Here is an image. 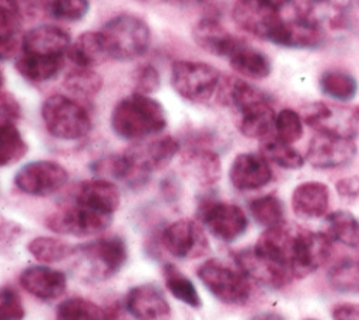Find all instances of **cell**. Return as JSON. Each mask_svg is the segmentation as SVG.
Masks as SVG:
<instances>
[{
  "instance_id": "cell-36",
  "label": "cell",
  "mask_w": 359,
  "mask_h": 320,
  "mask_svg": "<svg viewBox=\"0 0 359 320\" xmlns=\"http://www.w3.org/2000/svg\"><path fill=\"white\" fill-rule=\"evenodd\" d=\"M74 247L60 239L48 237V236H39L32 239L27 248L29 254L39 262L43 264H53L60 262L67 258H72L74 253Z\"/></svg>"
},
{
  "instance_id": "cell-15",
  "label": "cell",
  "mask_w": 359,
  "mask_h": 320,
  "mask_svg": "<svg viewBox=\"0 0 359 320\" xmlns=\"http://www.w3.org/2000/svg\"><path fill=\"white\" fill-rule=\"evenodd\" d=\"M229 178L236 189L254 191L271 182L272 168L269 160L262 153L245 152L233 159Z\"/></svg>"
},
{
  "instance_id": "cell-33",
  "label": "cell",
  "mask_w": 359,
  "mask_h": 320,
  "mask_svg": "<svg viewBox=\"0 0 359 320\" xmlns=\"http://www.w3.org/2000/svg\"><path fill=\"white\" fill-rule=\"evenodd\" d=\"M318 86L324 95L342 102L351 101L358 93L356 79L352 74L339 69L325 70L320 76Z\"/></svg>"
},
{
  "instance_id": "cell-8",
  "label": "cell",
  "mask_w": 359,
  "mask_h": 320,
  "mask_svg": "<svg viewBox=\"0 0 359 320\" xmlns=\"http://www.w3.org/2000/svg\"><path fill=\"white\" fill-rule=\"evenodd\" d=\"M112 216L74 202L50 213L45 225L57 234L88 237L104 232L112 223Z\"/></svg>"
},
{
  "instance_id": "cell-12",
  "label": "cell",
  "mask_w": 359,
  "mask_h": 320,
  "mask_svg": "<svg viewBox=\"0 0 359 320\" xmlns=\"http://www.w3.org/2000/svg\"><path fill=\"white\" fill-rule=\"evenodd\" d=\"M331 253L332 239L327 233L299 227L292 258L293 276L304 278L313 274L328 261Z\"/></svg>"
},
{
  "instance_id": "cell-43",
  "label": "cell",
  "mask_w": 359,
  "mask_h": 320,
  "mask_svg": "<svg viewBox=\"0 0 359 320\" xmlns=\"http://www.w3.org/2000/svg\"><path fill=\"white\" fill-rule=\"evenodd\" d=\"M90 10L88 0H50L49 11L53 18L74 22L86 17Z\"/></svg>"
},
{
  "instance_id": "cell-44",
  "label": "cell",
  "mask_w": 359,
  "mask_h": 320,
  "mask_svg": "<svg viewBox=\"0 0 359 320\" xmlns=\"http://www.w3.org/2000/svg\"><path fill=\"white\" fill-rule=\"evenodd\" d=\"M25 316L20 293L14 286L4 285L0 292V320H22Z\"/></svg>"
},
{
  "instance_id": "cell-22",
  "label": "cell",
  "mask_w": 359,
  "mask_h": 320,
  "mask_svg": "<svg viewBox=\"0 0 359 320\" xmlns=\"http://www.w3.org/2000/svg\"><path fill=\"white\" fill-rule=\"evenodd\" d=\"M292 3L297 18L323 28L328 25L332 29H344L352 0H293Z\"/></svg>"
},
{
  "instance_id": "cell-19",
  "label": "cell",
  "mask_w": 359,
  "mask_h": 320,
  "mask_svg": "<svg viewBox=\"0 0 359 320\" xmlns=\"http://www.w3.org/2000/svg\"><path fill=\"white\" fill-rule=\"evenodd\" d=\"M72 45L70 35L60 27L42 24L22 35L21 52L41 56H63Z\"/></svg>"
},
{
  "instance_id": "cell-21",
  "label": "cell",
  "mask_w": 359,
  "mask_h": 320,
  "mask_svg": "<svg viewBox=\"0 0 359 320\" xmlns=\"http://www.w3.org/2000/svg\"><path fill=\"white\" fill-rule=\"evenodd\" d=\"M20 285L29 295L50 302L60 298L67 286L65 272L48 265H31L20 275Z\"/></svg>"
},
{
  "instance_id": "cell-11",
  "label": "cell",
  "mask_w": 359,
  "mask_h": 320,
  "mask_svg": "<svg viewBox=\"0 0 359 320\" xmlns=\"http://www.w3.org/2000/svg\"><path fill=\"white\" fill-rule=\"evenodd\" d=\"M69 180L67 170L53 160H35L24 164L14 175L15 187L28 195L48 196L57 192Z\"/></svg>"
},
{
  "instance_id": "cell-47",
  "label": "cell",
  "mask_w": 359,
  "mask_h": 320,
  "mask_svg": "<svg viewBox=\"0 0 359 320\" xmlns=\"http://www.w3.org/2000/svg\"><path fill=\"white\" fill-rule=\"evenodd\" d=\"M21 115H22V111H21V105L17 101V98L11 93L3 90L1 97H0V118H1V122L17 124L21 119Z\"/></svg>"
},
{
  "instance_id": "cell-4",
  "label": "cell",
  "mask_w": 359,
  "mask_h": 320,
  "mask_svg": "<svg viewBox=\"0 0 359 320\" xmlns=\"http://www.w3.org/2000/svg\"><path fill=\"white\" fill-rule=\"evenodd\" d=\"M46 131L62 140H77L91 131V118L87 109L63 94L49 95L41 107Z\"/></svg>"
},
{
  "instance_id": "cell-32",
  "label": "cell",
  "mask_w": 359,
  "mask_h": 320,
  "mask_svg": "<svg viewBox=\"0 0 359 320\" xmlns=\"http://www.w3.org/2000/svg\"><path fill=\"white\" fill-rule=\"evenodd\" d=\"M327 234L351 248H359V220L348 211H334L325 215Z\"/></svg>"
},
{
  "instance_id": "cell-42",
  "label": "cell",
  "mask_w": 359,
  "mask_h": 320,
  "mask_svg": "<svg viewBox=\"0 0 359 320\" xmlns=\"http://www.w3.org/2000/svg\"><path fill=\"white\" fill-rule=\"evenodd\" d=\"M276 136L286 142L294 143L303 136V118L292 108H283L276 114L275 119Z\"/></svg>"
},
{
  "instance_id": "cell-39",
  "label": "cell",
  "mask_w": 359,
  "mask_h": 320,
  "mask_svg": "<svg viewBox=\"0 0 359 320\" xmlns=\"http://www.w3.org/2000/svg\"><path fill=\"white\" fill-rule=\"evenodd\" d=\"M63 86L76 97L91 98L101 91L102 77L94 69L76 66L66 74Z\"/></svg>"
},
{
  "instance_id": "cell-2",
  "label": "cell",
  "mask_w": 359,
  "mask_h": 320,
  "mask_svg": "<svg viewBox=\"0 0 359 320\" xmlns=\"http://www.w3.org/2000/svg\"><path fill=\"white\" fill-rule=\"evenodd\" d=\"M76 275L86 282H102L118 274L128 260V246L119 236H105L74 247Z\"/></svg>"
},
{
  "instance_id": "cell-20",
  "label": "cell",
  "mask_w": 359,
  "mask_h": 320,
  "mask_svg": "<svg viewBox=\"0 0 359 320\" xmlns=\"http://www.w3.org/2000/svg\"><path fill=\"white\" fill-rule=\"evenodd\" d=\"M234 111L237 115V128L247 138L262 139L275 129L276 114L269 95L250 101Z\"/></svg>"
},
{
  "instance_id": "cell-38",
  "label": "cell",
  "mask_w": 359,
  "mask_h": 320,
  "mask_svg": "<svg viewBox=\"0 0 359 320\" xmlns=\"http://www.w3.org/2000/svg\"><path fill=\"white\" fill-rule=\"evenodd\" d=\"M261 153L272 163L282 168L297 170L304 164V157L292 147L290 143L280 140L278 136L275 138H264L261 143Z\"/></svg>"
},
{
  "instance_id": "cell-7",
  "label": "cell",
  "mask_w": 359,
  "mask_h": 320,
  "mask_svg": "<svg viewBox=\"0 0 359 320\" xmlns=\"http://www.w3.org/2000/svg\"><path fill=\"white\" fill-rule=\"evenodd\" d=\"M303 122L316 132L355 139L359 136V107L311 102L303 108Z\"/></svg>"
},
{
  "instance_id": "cell-10",
  "label": "cell",
  "mask_w": 359,
  "mask_h": 320,
  "mask_svg": "<svg viewBox=\"0 0 359 320\" xmlns=\"http://www.w3.org/2000/svg\"><path fill=\"white\" fill-rule=\"evenodd\" d=\"M198 216L215 237L226 243L241 237L248 227L245 212L230 202L206 199L199 205Z\"/></svg>"
},
{
  "instance_id": "cell-18",
  "label": "cell",
  "mask_w": 359,
  "mask_h": 320,
  "mask_svg": "<svg viewBox=\"0 0 359 320\" xmlns=\"http://www.w3.org/2000/svg\"><path fill=\"white\" fill-rule=\"evenodd\" d=\"M180 152V143L172 136H161L149 143L135 145L125 153L130 157L135 167L147 175L167 167Z\"/></svg>"
},
{
  "instance_id": "cell-49",
  "label": "cell",
  "mask_w": 359,
  "mask_h": 320,
  "mask_svg": "<svg viewBox=\"0 0 359 320\" xmlns=\"http://www.w3.org/2000/svg\"><path fill=\"white\" fill-rule=\"evenodd\" d=\"M332 320H359V303H338L331 312Z\"/></svg>"
},
{
  "instance_id": "cell-52",
  "label": "cell",
  "mask_w": 359,
  "mask_h": 320,
  "mask_svg": "<svg viewBox=\"0 0 359 320\" xmlns=\"http://www.w3.org/2000/svg\"><path fill=\"white\" fill-rule=\"evenodd\" d=\"M250 320H285V317L278 312H261L252 316Z\"/></svg>"
},
{
  "instance_id": "cell-46",
  "label": "cell",
  "mask_w": 359,
  "mask_h": 320,
  "mask_svg": "<svg viewBox=\"0 0 359 320\" xmlns=\"http://www.w3.org/2000/svg\"><path fill=\"white\" fill-rule=\"evenodd\" d=\"M8 7L21 18H34L49 8V0H7Z\"/></svg>"
},
{
  "instance_id": "cell-6",
  "label": "cell",
  "mask_w": 359,
  "mask_h": 320,
  "mask_svg": "<svg viewBox=\"0 0 359 320\" xmlns=\"http://www.w3.org/2000/svg\"><path fill=\"white\" fill-rule=\"evenodd\" d=\"M170 80L180 97L191 102H205L217 90L222 74L206 62L177 60L171 66Z\"/></svg>"
},
{
  "instance_id": "cell-25",
  "label": "cell",
  "mask_w": 359,
  "mask_h": 320,
  "mask_svg": "<svg viewBox=\"0 0 359 320\" xmlns=\"http://www.w3.org/2000/svg\"><path fill=\"white\" fill-rule=\"evenodd\" d=\"M74 202L98 212L114 215L121 204V192L112 181L97 177L77 185Z\"/></svg>"
},
{
  "instance_id": "cell-53",
  "label": "cell",
  "mask_w": 359,
  "mask_h": 320,
  "mask_svg": "<svg viewBox=\"0 0 359 320\" xmlns=\"http://www.w3.org/2000/svg\"><path fill=\"white\" fill-rule=\"evenodd\" d=\"M165 1L175 6H196V4L206 3L208 0H165Z\"/></svg>"
},
{
  "instance_id": "cell-35",
  "label": "cell",
  "mask_w": 359,
  "mask_h": 320,
  "mask_svg": "<svg viewBox=\"0 0 359 320\" xmlns=\"http://www.w3.org/2000/svg\"><path fill=\"white\" fill-rule=\"evenodd\" d=\"M21 17L8 6L0 11V55L1 60H8L21 52Z\"/></svg>"
},
{
  "instance_id": "cell-50",
  "label": "cell",
  "mask_w": 359,
  "mask_h": 320,
  "mask_svg": "<svg viewBox=\"0 0 359 320\" xmlns=\"http://www.w3.org/2000/svg\"><path fill=\"white\" fill-rule=\"evenodd\" d=\"M344 29L353 31L359 34V0L351 3L346 15H345V22H344Z\"/></svg>"
},
{
  "instance_id": "cell-3",
  "label": "cell",
  "mask_w": 359,
  "mask_h": 320,
  "mask_svg": "<svg viewBox=\"0 0 359 320\" xmlns=\"http://www.w3.org/2000/svg\"><path fill=\"white\" fill-rule=\"evenodd\" d=\"M108 59L129 62L150 46L151 31L139 15L123 13L109 18L98 31Z\"/></svg>"
},
{
  "instance_id": "cell-40",
  "label": "cell",
  "mask_w": 359,
  "mask_h": 320,
  "mask_svg": "<svg viewBox=\"0 0 359 320\" xmlns=\"http://www.w3.org/2000/svg\"><path fill=\"white\" fill-rule=\"evenodd\" d=\"M248 211L257 223L272 227L285 222V208L282 201L273 195H262L248 204Z\"/></svg>"
},
{
  "instance_id": "cell-55",
  "label": "cell",
  "mask_w": 359,
  "mask_h": 320,
  "mask_svg": "<svg viewBox=\"0 0 359 320\" xmlns=\"http://www.w3.org/2000/svg\"><path fill=\"white\" fill-rule=\"evenodd\" d=\"M304 320H316V319H304Z\"/></svg>"
},
{
  "instance_id": "cell-16",
  "label": "cell",
  "mask_w": 359,
  "mask_h": 320,
  "mask_svg": "<svg viewBox=\"0 0 359 320\" xmlns=\"http://www.w3.org/2000/svg\"><path fill=\"white\" fill-rule=\"evenodd\" d=\"M233 20L245 32L266 41L282 22L279 11L255 0H237L233 7Z\"/></svg>"
},
{
  "instance_id": "cell-34",
  "label": "cell",
  "mask_w": 359,
  "mask_h": 320,
  "mask_svg": "<svg viewBox=\"0 0 359 320\" xmlns=\"http://www.w3.org/2000/svg\"><path fill=\"white\" fill-rule=\"evenodd\" d=\"M163 276L170 293L192 309L202 307V299L192 281L174 264H164Z\"/></svg>"
},
{
  "instance_id": "cell-45",
  "label": "cell",
  "mask_w": 359,
  "mask_h": 320,
  "mask_svg": "<svg viewBox=\"0 0 359 320\" xmlns=\"http://www.w3.org/2000/svg\"><path fill=\"white\" fill-rule=\"evenodd\" d=\"M133 81L137 93L150 95L151 93L160 88L161 79H160L158 70L153 65L144 63L136 67L133 74Z\"/></svg>"
},
{
  "instance_id": "cell-24",
  "label": "cell",
  "mask_w": 359,
  "mask_h": 320,
  "mask_svg": "<svg viewBox=\"0 0 359 320\" xmlns=\"http://www.w3.org/2000/svg\"><path fill=\"white\" fill-rule=\"evenodd\" d=\"M192 36L199 48L220 58H229L241 41L230 34L215 15L201 18L192 29Z\"/></svg>"
},
{
  "instance_id": "cell-17",
  "label": "cell",
  "mask_w": 359,
  "mask_h": 320,
  "mask_svg": "<svg viewBox=\"0 0 359 320\" xmlns=\"http://www.w3.org/2000/svg\"><path fill=\"white\" fill-rule=\"evenodd\" d=\"M125 309L136 320H170L171 306L160 288L153 284H140L129 289Z\"/></svg>"
},
{
  "instance_id": "cell-28",
  "label": "cell",
  "mask_w": 359,
  "mask_h": 320,
  "mask_svg": "<svg viewBox=\"0 0 359 320\" xmlns=\"http://www.w3.org/2000/svg\"><path fill=\"white\" fill-rule=\"evenodd\" d=\"M230 66L243 77L261 80L271 74L272 63L269 58L259 49L250 46L243 39L227 58Z\"/></svg>"
},
{
  "instance_id": "cell-54",
  "label": "cell",
  "mask_w": 359,
  "mask_h": 320,
  "mask_svg": "<svg viewBox=\"0 0 359 320\" xmlns=\"http://www.w3.org/2000/svg\"><path fill=\"white\" fill-rule=\"evenodd\" d=\"M109 320H118V316H116V313L114 310H112V317Z\"/></svg>"
},
{
  "instance_id": "cell-27",
  "label": "cell",
  "mask_w": 359,
  "mask_h": 320,
  "mask_svg": "<svg viewBox=\"0 0 359 320\" xmlns=\"http://www.w3.org/2000/svg\"><path fill=\"white\" fill-rule=\"evenodd\" d=\"M187 173L203 187L215 185L222 175V163L216 152L206 147H191L182 154Z\"/></svg>"
},
{
  "instance_id": "cell-41",
  "label": "cell",
  "mask_w": 359,
  "mask_h": 320,
  "mask_svg": "<svg viewBox=\"0 0 359 320\" xmlns=\"http://www.w3.org/2000/svg\"><path fill=\"white\" fill-rule=\"evenodd\" d=\"M332 289L342 293H359V260L346 258L332 265L327 275Z\"/></svg>"
},
{
  "instance_id": "cell-13",
  "label": "cell",
  "mask_w": 359,
  "mask_h": 320,
  "mask_svg": "<svg viewBox=\"0 0 359 320\" xmlns=\"http://www.w3.org/2000/svg\"><path fill=\"white\" fill-rule=\"evenodd\" d=\"M236 265L250 278L269 288H283L294 278L292 271L259 253L254 246L241 248L234 253Z\"/></svg>"
},
{
  "instance_id": "cell-30",
  "label": "cell",
  "mask_w": 359,
  "mask_h": 320,
  "mask_svg": "<svg viewBox=\"0 0 359 320\" xmlns=\"http://www.w3.org/2000/svg\"><path fill=\"white\" fill-rule=\"evenodd\" d=\"M63 63V56L20 53L15 60V69L24 79L32 83H42L57 76Z\"/></svg>"
},
{
  "instance_id": "cell-51",
  "label": "cell",
  "mask_w": 359,
  "mask_h": 320,
  "mask_svg": "<svg viewBox=\"0 0 359 320\" xmlns=\"http://www.w3.org/2000/svg\"><path fill=\"white\" fill-rule=\"evenodd\" d=\"M255 1H258V3H261L264 6H266V7H271V8L276 10V11H280L285 6H287L293 0H255Z\"/></svg>"
},
{
  "instance_id": "cell-37",
  "label": "cell",
  "mask_w": 359,
  "mask_h": 320,
  "mask_svg": "<svg viewBox=\"0 0 359 320\" xmlns=\"http://www.w3.org/2000/svg\"><path fill=\"white\" fill-rule=\"evenodd\" d=\"M28 152V145L24 140L17 125L13 122L0 124V163L3 167L18 163Z\"/></svg>"
},
{
  "instance_id": "cell-1",
  "label": "cell",
  "mask_w": 359,
  "mask_h": 320,
  "mask_svg": "<svg viewBox=\"0 0 359 320\" xmlns=\"http://www.w3.org/2000/svg\"><path fill=\"white\" fill-rule=\"evenodd\" d=\"M165 126L167 114L161 102L137 91L118 101L111 112V129L123 140H142Z\"/></svg>"
},
{
  "instance_id": "cell-29",
  "label": "cell",
  "mask_w": 359,
  "mask_h": 320,
  "mask_svg": "<svg viewBox=\"0 0 359 320\" xmlns=\"http://www.w3.org/2000/svg\"><path fill=\"white\" fill-rule=\"evenodd\" d=\"M69 59L77 67L93 69L108 59L98 31H86L72 42L67 51Z\"/></svg>"
},
{
  "instance_id": "cell-23",
  "label": "cell",
  "mask_w": 359,
  "mask_h": 320,
  "mask_svg": "<svg viewBox=\"0 0 359 320\" xmlns=\"http://www.w3.org/2000/svg\"><path fill=\"white\" fill-rule=\"evenodd\" d=\"M325 39L323 27L304 21L302 18L282 20L269 42L293 49H313L320 46Z\"/></svg>"
},
{
  "instance_id": "cell-26",
  "label": "cell",
  "mask_w": 359,
  "mask_h": 320,
  "mask_svg": "<svg viewBox=\"0 0 359 320\" xmlns=\"http://www.w3.org/2000/svg\"><path fill=\"white\" fill-rule=\"evenodd\" d=\"M330 189L324 182L306 181L292 192V209L300 219H318L327 215Z\"/></svg>"
},
{
  "instance_id": "cell-31",
  "label": "cell",
  "mask_w": 359,
  "mask_h": 320,
  "mask_svg": "<svg viewBox=\"0 0 359 320\" xmlns=\"http://www.w3.org/2000/svg\"><path fill=\"white\" fill-rule=\"evenodd\" d=\"M112 310L102 309L97 303L73 296L62 300L56 307V320H109Z\"/></svg>"
},
{
  "instance_id": "cell-14",
  "label": "cell",
  "mask_w": 359,
  "mask_h": 320,
  "mask_svg": "<svg viewBox=\"0 0 359 320\" xmlns=\"http://www.w3.org/2000/svg\"><path fill=\"white\" fill-rule=\"evenodd\" d=\"M356 152L352 139L317 132L307 146L306 160L316 168H337L352 161Z\"/></svg>"
},
{
  "instance_id": "cell-5",
  "label": "cell",
  "mask_w": 359,
  "mask_h": 320,
  "mask_svg": "<svg viewBox=\"0 0 359 320\" xmlns=\"http://www.w3.org/2000/svg\"><path fill=\"white\" fill-rule=\"evenodd\" d=\"M196 274L205 288L223 303L244 305L252 295L250 278L237 265L212 258L201 264Z\"/></svg>"
},
{
  "instance_id": "cell-48",
  "label": "cell",
  "mask_w": 359,
  "mask_h": 320,
  "mask_svg": "<svg viewBox=\"0 0 359 320\" xmlns=\"http://www.w3.org/2000/svg\"><path fill=\"white\" fill-rule=\"evenodd\" d=\"M338 195L344 199H355L359 196V175H351L341 178L335 184Z\"/></svg>"
},
{
  "instance_id": "cell-9",
  "label": "cell",
  "mask_w": 359,
  "mask_h": 320,
  "mask_svg": "<svg viewBox=\"0 0 359 320\" xmlns=\"http://www.w3.org/2000/svg\"><path fill=\"white\" fill-rule=\"evenodd\" d=\"M164 248L181 260H196L210 253V243L203 227L192 219H178L161 233Z\"/></svg>"
}]
</instances>
